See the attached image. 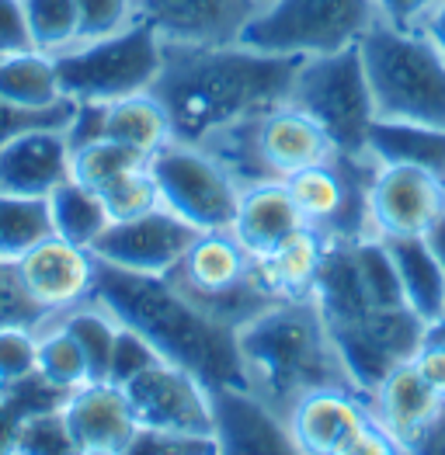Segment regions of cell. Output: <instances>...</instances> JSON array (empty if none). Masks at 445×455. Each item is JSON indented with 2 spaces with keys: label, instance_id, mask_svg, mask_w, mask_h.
Listing matches in <instances>:
<instances>
[{
  "label": "cell",
  "instance_id": "6da1fadb",
  "mask_svg": "<svg viewBox=\"0 0 445 455\" xmlns=\"http://www.w3.org/2000/svg\"><path fill=\"white\" fill-rule=\"evenodd\" d=\"M296 56L258 52L244 42L230 45H167L153 94L171 115L174 140L202 143L216 129L264 115L289 101Z\"/></svg>",
  "mask_w": 445,
  "mask_h": 455
},
{
  "label": "cell",
  "instance_id": "7a4b0ae2",
  "mask_svg": "<svg viewBox=\"0 0 445 455\" xmlns=\"http://www.w3.org/2000/svg\"><path fill=\"white\" fill-rule=\"evenodd\" d=\"M94 299L122 327L143 334L164 362L188 369L206 389L244 386L237 331L195 309L182 292L164 282V275H133L98 261Z\"/></svg>",
  "mask_w": 445,
  "mask_h": 455
},
{
  "label": "cell",
  "instance_id": "3957f363",
  "mask_svg": "<svg viewBox=\"0 0 445 455\" xmlns=\"http://www.w3.org/2000/svg\"><path fill=\"white\" fill-rule=\"evenodd\" d=\"M237 355L244 386L282 418L293 411L299 396L313 389L355 386L331 338V327L313 299L275 303L237 327Z\"/></svg>",
  "mask_w": 445,
  "mask_h": 455
},
{
  "label": "cell",
  "instance_id": "277c9868",
  "mask_svg": "<svg viewBox=\"0 0 445 455\" xmlns=\"http://www.w3.org/2000/svg\"><path fill=\"white\" fill-rule=\"evenodd\" d=\"M376 118L445 129V56L425 32L376 21L359 42Z\"/></svg>",
  "mask_w": 445,
  "mask_h": 455
},
{
  "label": "cell",
  "instance_id": "5b68a950",
  "mask_svg": "<svg viewBox=\"0 0 445 455\" xmlns=\"http://www.w3.org/2000/svg\"><path fill=\"white\" fill-rule=\"evenodd\" d=\"M164 282L230 331L279 303L261 278L255 254L230 229H202Z\"/></svg>",
  "mask_w": 445,
  "mask_h": 455
},
{
  "label": "cell",
  "instance_id": "8992f818",
  "mask_svg": "<svg viewBox=\"0 0 445 455\" xmlns=\"http://www.w3.org/2000/svg\"><path fill=\"white\" fill-rule=\"evenodd\" d=\"M164 67V38L147 21L105 38H80L70 49L56 52L60 87L70 101L111 105L133 94L153 91Z\"/></svg>",
  "mask_w": 445,
  "mask_h": 455
},
{
  "label": "cell",
  "instance_id": "52a82bcc",
  "mask_svg": "<svg viewBox=\"0 0 445 455\" xmlns=\"http://www.w3.org/2000/svg\"><path fill=\"white\" fill-rule=\"evenodd\" d=\"M376 21V0H258L240 42L271 56L310 60L359 45Z\"/></svg>",
  "mask_w": 445,
  "mask_h": 455
},
{
  "label": "cell",
  "instance_id": "ba28073f",
  "mask_svg": "<svg viewBox=\"0 0 445 455\" xmlns=\"http://www.w3.org/2000/svg\"><path fill=\"white\" fill-rule=\"evenodd\" d=\"M289 101L331 136L337 153H369L376 105L359 45L299 60Z\"/></svg>",
  "mask_w": 445,
  "mask_h": 455
},
{
  "label": "cell",
  "instance_id": "9c48e42d",
  "mask_svg": "<svg viewBox=\"0 0 445 455\" xmlns=\"http://www.w3.org/2000/svg\"><path fill=\"white\" fill-rule=\"evenodd\" d=\"M376 160L369 153H334L331 160L303 167L286 178V188L296 202L299 216L328 243L369 240V181Z\"/></svg>",
  "mask_w": 445,
  "mask_h": 455
},
{
  "label": "cell",
  "instance_id": "30bf717a",
  "mask_svg": "<svg viewBox=\"0 0 445 455\" xmlns=\"http://www.w3.org/2000/svg\"><path fill=\"white\" fill-rule=\"evenodd\" d=\"M296 452L306 455H390L397 442L372 418L369 393L355 386H324L299 396L286 414Z\"/></svg>",
  "mask_w": 445,
  "mask_h": 455
},
{
  "label": "cell",
  "instance_id": "8fae6325",
  "mask_svg": "<svg viewBox=\"0 0 445 455\" xmlns=\"http://www.w3.org/2000/svg\"><path fill=\"white\" fill-rule=\"evenodd\" d=\"M150 171L160 191V205L198 233L233 227L240 185L209 150H202L198 143L171 140L150 156Z\"/></svg>",
  "mask_w": 445,
  "mask_h": 455
},
{
  "label": "cell",
  "instance_id": "7c38bea8",
  "mask_svg": "<svg viewBox=\"0 0 445 455\" xmlns=\"http://www.w3.org/2000/svg\"><path fill=\"white\" fill-rule=\"evenodd\" d=\"M122 389L129 396V407L136 414L140 431L213 438L209 389L182 365L157 362L147 372L122 382Z\"/></svg>",
  "mask_w": 445,
  "mask_h": 455
},
{
  "label": "cell",
  "instance_id": "4fadbf2b",
  "mask_svg": "<svg viewBox=\"0 0 445 455\" xmlns=\"http://www.w3.org/2000/svg\"><path fill=\"white\" fill-rule=\"evenodd\" d=\"M445 216V178L414 164H376L369 220L379 240L428 236Z\"/></svg>",
  "mask_w": 445,
  "mask_h": 455
},
{
  "label": "cell",
  "instance_id": "5bb4252c",
  "mask_svg": "<svg viewBox=\"0 0 445 455\" xmlns=\"http://www.w3.org/2000/svg\"><path fill=\"white\" fill-rule=\"evenodd\" d=\"M198 229L174 216L171 209L157 205L136 220H118L94 240V258L101 265L122 267L133 275H167L188 251Z\"/></svg>",
  "mask_w": 445,
  "mask_h": 455
},
{
  "label": "cell",
  "instance_id": "9a60e30c",
  "mask_svg": "<svg viewBox=\"0 0 445 455\" xmlns=\"http://www.w3.org/2000/svg\"><path fill=\"white\" fill-rule=\"evenodd\" d=\"M14 265H18L25 289L32 292V299L53 316L77 303L94 299L98 258L91 247H80L74 240H63L53 233L32 251H25Z\"/></svg>",
  "mask_w": 445,
  "mask_h": 455
},
{
  "label": "cell",
  "instance_id": "2e32d148",
  "mask_svg": "<svg viewBox=\"0 0 445 455\" xmlns=\"http://www.w3.org/2000/svg\"><path fill=\"white\" fill-rule=\"evenodd\" d=\"M63 420L74 449L84 455H125L140 435L125 389L111 379H87L67 393Z\"/></svg>",
  "mask_w": 445,
  "mask_h": 455
},
{
  "label": "cell",
  "instance_id": "e0dca14e",
  "mask_svg": "<svg viewBox=\"0 0 445 455\" xmlns=\"http://www.w3.org/2000/svg\"><path fill=\"white\" fill-rule=\"evenodd\" d=\"M258 0H136L147 21L167 45H230L240 42Z\"/></svg>",
  "mask_w": 445,
  "mask_h": 455
},
{
  "label": "cell",
  "instance_id": "ac0fdd59",
  "mask_svg": "<svg viewBox=\"0 0 445 455\" xmlns=\"http://www.w3.org/2000/svg\"><path fill=\"white\" fill-rule=\"evenodd\" d=\"M213 407V438L220 452L233 455H275L296 452L286 418L268 407L247 386H216L209 389Z\"/></svg>",
  "mask_w": 445,
  "mask_h": 455
},
{
  "label": "cell",
  "instance_id": "d6986e66",
  "mask_svg": "<svg viewBox=\"0 0 445 455\" xmlns=\"http://www.w3.org/2000/svg\"><path fill=\"white\" fill-rule=\"evenodd\" d=\"M251 136H255L261 167L271 181H286L289 174L313 167V164H324L337 153L331 136L293 101H282L264 115H255Z\"/></svg>",
  "mask_w": 445,
  "mask_h": 455
},
{
  "label": "cell",
  "instance_id": "ffe728a7",
  "mask_svg": "<svg viewBox=\"0 0 445 455\" xmlns=\"http://www.w3.org/2000/svg\"><path fill=\"white\" fill-rule=\"evenodd\" d=\"M63 181H70V143L63 129H28L0 147V191L49 198Z\"/></svg>",
  "mask_w": 445,
  "mask_h": 455
},
{
  "label": "cell",
  "instance_id": "44dd1931",
  "mask_svg": "<svg viewBox=\"0 0 445 455\" xmlns=\"http://www.w3.org/2000/svg\"><path fill=\"white\" fill-rule=\"evenodd\" d=\"M442 407V396L421 379L414 362L393 365L383 379L369 389V411L372 418L383 424V431L397 442L400 452H410L425 424L435 418Z\"/></svg>",
  "mask_w": 445,
  "mask_h": 455
},
{
  "label": "cell",
  "instance_id": "7402d4cb",
  "mask_svg": "<svg viewBox=\"0 0 445 455\" xmlns=\"http://www.w3.org/2000/svg\"><path fill=\"white\" fill-rule=\"evenodd\" d=\"M303 216H299L296 202L286 188V181H264V185H251L240 188L237 198V216L230 233L255 254H268L271 247H279L282 240H289L296 229H303Z\"/></svg>",
  "mask_w": 445,
  "mask_h": 455
},
{
  "label": "cell",
  "instance_id": "603a6c76",
  "mask_svg": "<svg viewBox=\"0 0 445 455\" xmlns=\"http://www.w3.org/2000/svg\"><path fill=\"white\" fill-rule=\"evenodd\" d=\"M324 254H328V240L317 229L303 227L255 261L271 296L286 303V299H313V285L324 265Z\"/></svg>",
  "mask_w": 445,
  "mask_h": 455
},
{
  "label": "cell",
  "instance_id": "cb8c5ba5",
  "mask_svg": "<svg viewBox=\"0 0 445 455\" xmlns=\"http://www.w3.org/2000/svg\"><path fill=\"white\" fill-rule=\"evenodd\" d=\"M408 306L428 323L445 313V275L428 236H390L383 240Z\"/></svg>",
  "mask_w": 445,
  "mask_h": 455
},
{
  "label": "cell",
  "instance_id": "d4e9b609",
  "mask_svg": "<svg viewBox=\"0 0 445 455\" xmlns=\"http://www.w3.org/2000/svg\"><path fill=\"white\" fill-rule=\"evenodd\" d=\"M105 136L153 156L160 147H167L174 140V125H171L167 108L160 105V98L147 91V94L111 101L105 108Z\"/></svg>",
  "mask_w": 445,
  "mask_h": 455
},
{
  "label": "cell",
  "instance_id": "484cf974",
  "mask_svg": "<svg viewBox=\"0 0 445 455\" xmlns=\"http://www.w3.org/2000/svg\"><path fill=\"white\" fill-rule=\"evenodd\" d=\"M369 156L376 164H414L445 178V129L414 122L376 118L369 132Z\"/></svg>",
  "mask_w": 445,
  "mask_h": 455
},
{
  "label": "cell",
  "instance_id": "4316f807",
  "mask_svg": "<svg viewBox=\"0 0 445 455\" xmlns=\"http://www.w3.org/2000/svg\"><path fill=\"white\" fill-rule=\"evenodd\" d=\"M0 98L25 108H53L63 105L67 94L60 87L56 56L42 49H25L0 56Z\"/></svg>",
  "mask_w": 445,
  "mask_h": 455
},
{
  "label": "cell",
  "instance_id": "83f0119b",
  "mask_svg": "<svg viewBox=\"0 0 445 455\" xmlns=\"http://www.w3.org/2000/svg\"><path fill=\"white\" fill-rule=\"evenodd\" d=\"M49 216H53V233L63 240H74L80 247H94V240L111 223L101 195L74 178L49 195Z\"/></svg>",
  "mask_w": 445,
  "mask_h": 455
},
{
  "label": "cell",
  "instance_id": "f1b7e54d",
  "mask_svg": "<svg viewBox=\"0 0 445 455\" xmlns=\"http://www.w3.org/2000/svg\"><path fill=\"white\" fill-rule=\"evenodd\" d=\"M56 320H60L63 331L80 344V351H84V358H87L91 379H109L111 347H115V338H118V320H115L98 299L70 306V309L56 313Z\"/></svg>",
  "mask_w": 445,
  "mask_h": 455
},
{
  "label": "cell",
  "instance_id": "f546056e",
  "mask_svg": "<svg viewBox=\"0 0 445 455\" xmlns=\"http://www.w3.org/2000/svg\"><path fill=\"white\" fill-rule=\"evenodd\" d=\"M45 236H53L49 198L0 191V258L18 261L25 251H32Z\"/></svg>",
  "mask_w": 445,
  "mask_h": 455
},
{
  "label": "cell",
  "instance_id": "4dcf8cb0",
  "mask_svg": "<svg viewBox=\"0 0 445 455\" xmlns=\"http://www.w3.org/2000/svg\"><path fill=\"white\" fill-rule=\"evenodd\" d=\"M63 400H67V393L49 386L38 372H32V376H25V379L18 382H0V455L14 452L18 427L32 414L63 407Z\"/></svg>",
  "mask_w": 445,
  "mask_h": 455
},
{
  "label": "cell",
  "instance_id": "1f68e13d",
  "mask_svg": "<svg viewBox=\"0 0 445 455\" xmlns=\"http://www.w3.org/2000/svg\"><path fill=\"white\" fill-rule=\"evenodd\" d=\"M38 334V355H36V372L49 386H56L60 393H74L77 386L91 379L87 372V358L80 351V344L63 331V323L53 316L49 323H42Z\"/></svg>",
  "mask_w": 445,
  "mask_h": 455
},
{
  "label": "cell",
  "instance_id": "d6a6232c",
  "mask_svg": "<svg viewBox=\"0 0 445 455\" xmlns=\"http://www.w3.org/2000/svg\"><path fill=\"white\" fill-rule=\"evenodd\" d=\"M140 164H150L147 153L101 136L94 143H84V147L70 150V178L80 181V185H87V188L101 191L118 174H125V171H133Z\"/></svg>",
  "mask_w": 445,
  "mask_h": 455
},
{
  "label": "cell",
  "instance_id": "836d02e7",
  "mask_svg": "<svg viewBox=\"0 0 445 455\" xmlns=\"http://www.w3.org/2000/svg\"><path fill=\"white\" fill-rule=\"evenodd\" d=\"M32 42L42 52H63L80 42V14L77 0H25Z\"/></svg>",
  "mask_w": 445,
  "mask_h": 455
},
{
  "label": "cell",
  "instance_id": "e575fe53",
  "mask_svg": "<svg viewBox=\"0 0 445 455\" xmlns=\"http://www.w3.org/2000/svg\"><path fill=\"white\" fill-rule=\"evenodd\" d=\"M98 195H101V202H105V209H109L111 223H118V220H136V216H143V212L160 205V191H157L150 164H140V167L118 174V178L109 181Z\"/></svg>",
  "mask_w": 445,
  "mask_h": 455
},
{
  "label": "cell",
  "instance_id": "d590c367",
  "mask_svg": "<svg viewBox=\"0 0 445 455\" xmlns=\"http://www.w3.org/2000/svg\"><path fill=\"white\" fill-rule=\"evenodd\" d=\"M70 452H77V449L70 431H67V420H63V407H53V411L32 414V418L18 427L14 452L11 455H70Z\"/></svg>",
  "mask_w": 445,
  "mask_h": 455
},
{
  "label": "cell",
  "instance_id": "8d00e7d4",
  "mask_svg": "<svg viewBox=\"0 0 445 455\" xmlns=\"http://www.w3.org/2000/svg\"><path fill=\"white\" fill-rule=\"evenodd\" d=\"M49 320H53V313L32 299V292L25 289V282L18 275V265L0 258V327H32V331H38Z\"/></svg>",
  "mask_w": 445,
  "mask_h": 455
},
{
  "label": "cell",
  "instance_id": "74e56055",
  "mask_svg": "<svg viewBox=\"0 0 445 455\" xmlns=\"http://www.w3.org/2000/svg\"><path fill=\"white\" fill-rule=\"evenodd\" d=\"M77 14H80V38L115 36L133 21H140L136 0H77Z\"/></svg>",
  "mask_w": 445,
  "mask_h": 455
},
{
  "label": "cell",
  "instance_id": "f35d334b",
  "mask_svg": "<svg viewBox=\"0 0 445 455\" xmlns=\"http://www.w3.org/2000/svg\"><path fill=\"white\" fill-rule=\"evenodd\" d=\"M70 115H74V101L70 98L63 105H53V108H25V105H14V101L0 98V147L7 140H14L18 132H28V129H42V125L67 129Z\"/></svg>",
  "mask_w": 445,
  "mask_h": 455
},
{
  "label": "cell",
  "instance_id": "ab89813d",
  "mask_svg": "<svg viewBox=\"0 0 445 455\" xmlns=\"http://www.w3.org/2000/svg\"><path fill=\"white\" fill-rule=\"evenodd\" d=\"M157 362H164V358L153 351V344L143 334H136L133 327H122L118 323V338H115V347H111L109 379L122 386V382H129L133 376L147 372L150 365H157Z\"/></svg>",
  "mask_w": 445,
  "mask_h": 455
},
{
  "label": "cell",
  "instance_id": "60d3db41",
  "mask_svg": "<svg viewBox=\"0 0 445 455\" xmlns=\"http://www.w3.org/2000/svg\"><path fill=\"white\" fill-rule=\"evenodd\" d=\"M38 334L32 327H0V382H18L36 372Z\"/></svg>",
  "mask_w": 445,
  "mask_h": 455
},
{
  "label": "cell",
  "instance_id": "b9f144b4",
  "mask_svg": "<svg viewBox=\"0 0 445 455\" xmlns=\"http://www.w3.org/2000/svg\"><path fill=\"white\" fill-rule=\"evenodd\" d=\"M25 49H36L25 0H0V56L25 52Z\"/></svg>",
  "mask_w": 445,
  "mask_h": 455
},
{
  "label": "cell",
  "instance_id": "7bdbcfd3",
  "mask_svg": "<svg viewBox=\"0 0 445 455\" xmlns=\"http://www.w3.org/2000/svg\"><path fill=\"white\" fill-rule=\"evenodd\" d=\"M435 4L439 0H376V11H379V21H386L393 28L421 32V25Z\"/></svg>",
  "mask_w": 445,
  "mask_h": 455
},
{
  "label": "cell",
  "instance_id": "ee69618b",
  "mask_svg": "<svg viewBox=\"0 0 445 455\" xmlns=\"http://www.w3.org/2000/svg\"><path fill=\"white\" fill-rule=\"evenodd\" d=\"M410 362H414V369L421 372V379L428 382V386L445 400V344L421 341Z\"/></svg>",
  "mask_w": 445,
  "mask_h": 455
},
{
  "label": "cell",
  "instance_id": "f6af8a7d",
  "mask_svg": "<svg viewBox=\"0 0 445 455\" xmlns=\"http://www.w3.org/2000/svg\"><path fill=\"white\" fill-rule=\"evenodd\" d=\"M410 452L417 455H445V400L442 407L435 411V418L425 424V431L417 435V442H414V449Z\"/></svg>",
  "mask_w": 445,
  "mask_h": 455
},
{
  "label": "cell",
  "instance_id": "bcb514c9",
  "mask_svg": "<svg viewBox=\"0 0 445 455\" xmlns=\"http://www.w3.org/2000/svg\"><path fill=\"white\" fill-rule=\"evenodd\" d=\"M421 32L435 42V49L445 56V0H439L435 7H432V14L425 18V25H421Z\"/></svg>",
  "mask_w": 445,
  "mask_h": 455
},
{
  "label": "cell",
  "instance_id": "7dc6e473",
  "mask_svg": "<svg viewBox=\"0 0 445 455\" xmlns=\"http://www.w3.org/2000/svg\"><path fill=\"white\" fill-rule=\"evenodd\" d=\"M428 243H432V251H435V258H439V265H442V275H445V216L435 223V229L428 233Z\"/></svg>",
  "mask_w": 445,
  "mask_h": 455
},
{
  "label": "cell",
  "instance_id": "c3c4849f",
  "mask_svg": "<svg viewBox=\"0 0 445 455\" xmlns=\"http://www.w3.org/2000/svg\"><path fill=\"white\" fill-rule=\"evenodd\" d=\"M425 341L445 344V313H442V316H435V320H428V323H425Z\"/></svg>",
  "mask_w": 445,
  "mask_h": 455
}]
</instances>
